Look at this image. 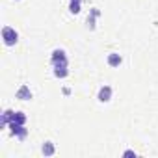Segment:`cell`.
I'll return each mask as SVG.
<instances>
[{
  "mask_svg": "<svg viewBox=\"0 0 158 158\" xmlns=\"http://www.w3.org/2000/svg\"><path fill=\"white\" fill-rule=\"evenodd\" d=\"M2 39H4V45L13 47V45L19 41V34H17L15 28H11V26H4V28H2Z\"/></svg>",
  "mask_w": 158,
  "mask_h": 158,
  "instance_id": "obj_1",
  "label": "cell"
},
{
  "mask_svg": "<svg viewBox=\"0 0 158 158\" xmlns=\"http://www.w3.org/2000/svg\"><path fill=\"white\" fill-rule=\"evenodd\" d=\"M52 65L54 67H67V54H65V50H61V48H54L52 50Z\"/></svg>",
  "mask_w": 158,
  "mask_h": 158,
  "instance_id": "obj_2",
  "label": "cell"
},
{
  "mask_svg": "<svg viewBox=\"0 0 158 158\" xmlns=\"http://www.w3.org/2000/svg\"><path fill=\"white\" fill-rule=\"evenodd\" d=\"M10 128H11V134L19 139H24L28 136V130L24 128V125H17V123H10Z\"/></svg>",
  "mask_w": 158,
  "mask_h": 158,
  "instance_id": "obj_3",
  "label": "cell"
},
{
  "mask_svg": "<svg viewBox=\"0 0 158 158\" xmlns=\"http://www.w3.org/2000/svg\"><path fill=\"white\" fill-rule=\"evenodd\" d=\"M15 97H17L19 101H30V99H32V91H30L28 86H21V88L17 89Z\"/></svg>",
  "mask_w": 158,
  "mask_h": 158,
  "instance_id": "obj_4",
  "label": "cell"
},
{
  "mask_svg": "<svg viewBox=\"0 0 158 158\" xmlns=\"http://www.w3.org/2000/svg\"><path fill=\"white\" fill-rule=\"evenodd\" d=\"M101 102H108L110 99H112V88L110 86H102L101 89H99V97H97Z\"/></svg>",
  "mask_w": 158,
  "mask_h": 158,
  "instance_id": "obj_5",
  "label": "cell"
},
{
  "mask_svg": "<svg viewBox=\"0 0 158 158\" xmlns=\"http://www.w3.org/2000/svg\"><path fill=\"white\" fill-rule=\"evenodd\" d=\"M106 61H108L110 67H119V65L123 63V58H121V54H117V52H110Z\"/></svg>",
  "mask_w": 158,
  "mask_h": 158,
  "instance_id": "obj_6",
  "label": "cell"
},
{
  "mask_svg": "<svg viewBox=\"0 0 158 158\" xmlns=\"http://www.w3.org/2000/svg\"><path fill=\"white\" fill-rule=\"evenodd\" d=\"M11 123L24 125V123H26V114H24V112H13V114H11Z\"/></svg>",
  "mask_w": 158,
  "mask_h": 158,
  "instance_id": "obj_7",
  "label": "cell"
},
{
  "mask_svg": "<svg viewBox=\"0 0 158 158\" xmlns=\"http://www.w3.org/2000/svg\"><path fill=\"white\" fill-rule=\"evenodd\" d=\"M41 152H43L45 156H52V154L56 152L54 143H52V141H45V143H43V147H41Z\"/></svg>",
  "mask_w": 158,
  "mask_h": 158,
  "instance_id": "obj_8",
  "label": "cell"
},
{
  "mask_svg": "<svg viewBox=\"0 0 158 158\" xmlns=\"http://www.w3.org/2000/svg\"><path fill=\"white\" fill-rule=\"evenodd\" d=\"M11 114H13V110H6V112L2 114V117H0V127H2V128L10 127V123H11Z\"/></svg>",
  "mask_w": 158,
  "mask_h": 158,
  "instance_id": "obj_9",
  "label": "cell"
},
{
  "mask_svg": "<svg viewBox=\"0 0 158 158\" xmlns=\"http://www.w3.org/2000/svg\"><path fill=\"white\" fill-rule=\"evenodd\" d=\"M99 15H101V11H99L97 8H93V10H91V15L88 17V28H89V30L95 28V19H97Z\"/></svg>",
  "mask_w": 158,
  "mask_h": 158,
  "instance_id": "obj_10",
  "label": "cell"
},
{
  "mask_svg": "<svg viewBox=\"0 0 158 158\" xmlns=\"http://www.w3.org/2000/svg\"><path fill=\"white\" fill-rule=\"evenodd\" d=\"M67 74H69L67 67H63V65H61V67H54V76H56V78H65Z\"/></svg>",
  "mask_w": 158,
  "mask_h": 158,
  "instance_id": "obj_11",
  "label": "cell"
},
{
  "mask_svg": "<svg viewBox=\"0 0 158 158\" xmlns=\"http://www.w3.org/2000/svg\"><path fill=\"white\" fill-rule=\"evenodd\" d=\"M80 4L82 2H69V11L73 15H78V13H80Z\"/></svg>",
  "mask_w": 158,
  "mask_h": 158,
  "instance_id": "obj_12",
  "label": "cell"
},
{
  "mask_svg": "<svg viewBox=\"0 0 158 158\" xmlns=\"http://www.w3.org/2000/svg\"><path fill=\"white\" fill-rule=\"evenodd\" d=\"M123 156H136V152L128 149V151H125V152H123Z\"/></svg>",
  "mask_w": 158,
  "mask_h": 158,
  "instance_id": "obj_13",
  "label": "cell"
},
{
  "mask_svg": "<svg viewBox=\"0 0 158 158\" xmlns=\"http://www.w3.org/2000/svg\"><path fill=\"white\" fill-rule=\"evenodd\" d=\"M69 2H82V0H69Z\"/></svg>",
  "mask_w": 158,
  "mask_h": 158,
  "instance_id": "obj_14",
  "label": "cell"
}]
</instances>
